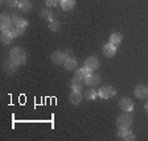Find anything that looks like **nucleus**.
Returning <instances> with one entry per match:
<instances>
[{"label":"nucleus","instance_id":"1","mask_svg":"<svg viewBox=\"0 0 148 141\" xmlns=\"http://www.w3.org/2000/svg\"><path fill=\"white\" fill-rule=\"evenodd\" d=\"M9 59H12L16 65H24L27 61V53L23 48L20 46H15L11 52H9Z\"/></svg>","mask_w":148,"mask_h":141},{"label":"nucleus","instance_id":"2","mask_svg":"<svg viewBox=\"0 0 148 141\" xmlns=\"http://www.w3.org/2000/svg\"><path fill=\"white\" fill-rule=\"evenodd\" d=\"M132 116H130L128 114H124V115H120L116 120V125L118 128L120 129H128L132 125Z\"/></svg>","mask_w":148,"mask_h":141},{"label":"nucleus","instance_id":"3","mask_svg":"<svg viewBox=\"0 0 148 141\" xmlns=\"http://www.w3.org/2000/svg\"><path fill=\"white\" fill-rule=\"evenodd\" d=\"M115 95H116V90L112 86H103L98 91V96L102 99H110Z\"/></svg>","mask_w":148,"mask_h":141},{"label":"nucleus","instance_id":"4","mask_svg":"<svg viewBox=\"0 0 148 141\" xmlns=\"http://www.w3.org/2000/svg\"><path fill=\"white\" fill-rule=\"evenodd\" d=\"M50 59H52L53 63L56 65H62L66 59H68V53L66 52H54L52 53V55H50Z\"/></svg>","mask_w":148,"mask_h":141},{"label":"nucleus","instance_id":"5","mask_svg":"<svg viewBox=\"0 0 148 141\" xmlns=\"http://www.w3.org/2000/svg\"><path fill=\"white\" fill-rule=\"evenodd\" d=\"M119 107L122 111H124V112H131V111L134 110V101L131 100L130 98H122L119 100Z\"/></svg>","mask_w":148,"mask_h":141},{"label":"nucleus","instance_id":"6","mask_svg":"<svg viewBox=\"0 0 148 141\" xmlns=\"http://www.w3.org/2000/svg\"><path fill=\"white\" fill-rule=\"evenodd\" d=\"M98 66H99V61H98L97 57H89V58L85 61V65H83V67L87 69V70L91 71V73L94 70H97Z\"/></svg>","mask_w":148,"mask_h":141},{"label":"nucleus","instance_id":"7","mask_svg":"<svg viewBox=\"0 0 148 141\" xmlns=\"http://www.w3.org/2000/svg\"><path fill=\"white\" fill-rule=\"evenodd\" d=\"M134 95L139 99L148 98V87L144 86V84H139V86H136L135 90H134Z\"/></svg>","mask_w":148,"mask_h":141},{"label":"nucleus","instance_id":"8","mask_svg":"<svg viewBox=\"0 0 148 141\" xmlns=\"http://www.w3.org/2000/svg\"><path fill=\"white\" fill-rule=\"evenodd\" d=\"M11 25H12V17L5 15V13H3V15L0 16V28H1V31L9 29Z\"/></svg>","mask_w":148,"mask_h":141},{"label":"nucleus","instance_id":"9","mask_svg":"<svg viewBox=\"0 0 148 141\" xmlns=\"http://www.w3.org/2000/svg\"><path fill=\"white\" fill-rule=\"evenodd\" d=\"M103 54L106 55V57H108V58H111V57H114L115 54H116V45H114V44H105L103 45Z\"/></svg>","mask_w":148,"mask_h":141},{"label":"nucleus","instance_id":"10","mask_svg":"<svg viewBox=\"0 0 148 141\" xmlns=\"http://www.w3.org/2000/svg\"><path fill=\"white\" fill-rule=\"evenodd\" d=\"M3 70L5 71L7 74H15L16 70H17V65L12 61V59H8V61L4 62L3 65Z\"/></svg>","mask_w":148,"mask_h":141},{"label":"nucleus","instance_id":"11","mask_svg":"<svg viewBox=\"0 0 148 141\" xmlns=\"http://www.w3.org/2000/svg\"><path fill=\"white\" fill-rule=\"evenodd\" d=\"M83 82L86 83L87 86H95V84H99L101 78H99L98 75H95V74H89V75L85 77V80H83Z\"/></svg>","mask_w":148,"mask_h":141},{"label":"nucleus","instance_id":"12","mask_svg":"<svg viewBox=\"0 0 148 141\" xmlns=\"http://www.w3.org/2000/svg\"><path fill=\"white\" fill-rule=\"evenodd\" d=\"M64 66H65V69H66L68 71L75 70V69H77V66H78L77 59L73 58V57H68V59L64 62Z\"/></svg>","mask_w":148,"mask_h":141},{"label":"nucleus","instance_id":"13","mask_svg":"<svg viewBox=\"0 0 148 141\" xmlns=\"http://www.w3.org/2000/svg\"><path fill=\"white\" fill-rule=\"evenodd\" d=\"M69 99H70V103L71 104H79L81 101H82V94H81L79 91H71L70 96H69Z\"/></svg>","mask_w":148,"mask_h":141},{"label":"nucleus","instance_id":"14","mask_svg":"<svg viewBox=\"0 0 148 141\" xmlns=\"http://www.w3.org/2000/svg\"><path fill=\"white\" fill-rule=\"evenodd\" d=\"M85 77H86V74H85L83 69H78V70L75 71V75H74L71 83H81L82 80H85Z\"/></svg>","mask_w":148,"mask_h":141},{"label":"nucleus","instance_id":"15","mask_svg":"<svg viewBox=\"0 0 148 141\" xmlns=\"http://www.w3.org/2000/svg\"><path fill=\"white\" fill-rule=\"evenodd\" d=\"M60 4L64 11H70L75 7V0H60Z\"/></svg>","mask_w":148,"mask_h":141},{"label":"nucleus","instance_id":"16","mask_svg":"<svg viewBox=\"0 0 148 141\" xmlns=\"http://www.w3.org/2000/svg\"><path fill=\"white\" fill-rule=\"evenodd\" d=\"M18 8L21 9L23 12H29L32 9V3L29 0H18Z\"/></svg>","mask_w":148,"mask_h":141},{"label":"nucleus","instance_id":"17","mask_svg":"<svg viewBox=\"0 0 148 141\" xmlns=\"http://www.w3.org/2000/svg\"><path fill=\"white\" fill-rule=\"evenodd\" d=\"M12 38H15V37H13V34H12V32L11 31H8V29H7V31H3L1 32V42L3 44H9L11 42V41H12Z\"/></svg>","mask_w":148,"mask_h":141},{"label":"nucleus","instance_id":"18","mask_svg":"<svg viewBox=\"0 0 148 141\" xmlns=\"http://www.w3.org/2000/svg\"><path fill=\"white\" fill-rule=\"evenodd\" d=\"M122 34L120 33H118V32H115V33H112L110 36V42L111 44H114V45H119L120 42H122Z\"/></svg>","mask_w":148,"mask_h":141},{"label":"nucleus","instance_id":"19","mask_svg":"<svg viewBox=\"0 0 148 141\" xmlns=\"http://www.w3.org/2000/svg\"><path fill=\"white\" fill-rule=\"evenodd\" d=\"M60 28H61V24H60V21H57V20H54V18H52V20H49V29L53 32H58Z\"/></svg>","mask_w":148,"mask_h":141},{"label":"nucleus","instance_id":"20","mask_svg":"<svg viewBox=\"0 0 148 141\" xmlns=\"http://www.w3.org/2000/svg\"><path fill=\"white\" fill-rule=\"evenodd\" d=\"M122 140H124V141H134V140H136V137H135V135H134L132 132H130L128 129H127L126 132H124L123 137H122Z\"/></svg>","mask_w":148,"mask_h":141},{"label":"nucleus","instance_id":"21","mask_svg":"<svg viewBox=\"0 0 148 141\" xmlns=\"http://www.w3.org/2000/svg\"><path fill=\"white\" fill-rule=\"evenodd\" d=\"M85 95H86V99H89V100H94V99H97V96H98V92H97L95 90H87Z\"/></svg>","mask_w":148,"mask_h":141},{"label":"nucleus","instance_id":"22","mask_svg":"<svg viewBox=\"0 0 148 141\" xmlns=\"http://www.w3.org/2000/svg\"><path fill=\"white\" fill-rule=\"evenodd\" d=\"M1 1L9 8H15V7L18 5V0H1Z\"/></svg>","mask_w":148,"mask_h":141},{"label":"nucleus","instance_id":"23","mask_svg":"<svg viewBox=\"0 0 148 141\" xmlns=\"http://www.w3.org/2000/svg\"><path fill=\"white\" fill-rule=\"evenodd\" d=\"M41 16L44 18H48V20H52L53 18V15L49 12V11H46V9H42V12H41Z\"/></svg>","mask_w":148,"mask_h":141},{"label":"nucleus","instance_id":"24","mask_svg":"<svg viewBox=\"0 0 148 141\" xmlns=\"http://www.w3.org/2000/svg\"><path fill=\"white\" fill-rule=\"evenodd\" d=\"M71 91H82V86H81L79 83H71Z\"/></svg>","mask_w":148,"mask_h":141},{"label":"nucleus","instance_id":"25","mask_svg":"<svg viewBox=\"0 0 148 141\" xmlns=\"http://www.w3.org/2000/svg\"><path fill=\"white\" fill-rule=\"evenodd\" d=\"M60 3V0H45V4L48 7H56Z\"/></svg>","mask_w":148,"mask_h":141},{"label":"nucleus","instance_id":"26","mask_svg":"<svg viewBox=\"0 0 148 141\" xmlns=\"http://www.w3.org/2000/svg\"><path fill=\"white\" fill-rule=\"evenodd\" d=\"M144 110H145V112H148V103L144 106Z\"/></svg>","mask_w":148,"mask_h":141}]
</instances>
